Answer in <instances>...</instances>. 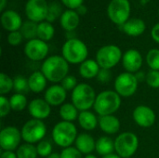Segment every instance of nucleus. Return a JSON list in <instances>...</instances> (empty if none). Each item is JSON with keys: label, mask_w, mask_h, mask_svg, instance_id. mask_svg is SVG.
I'll use <instances>...</instances> for the list:
<instances>
[{"label": "nucleus", "mask_w": 159, "mask_h": 158, "mask_svg": "<svg viewBox=\"0 0 159 158\" xmlns=\"http://www.w3.org/2000/svg\"><path fill=\"white\" fill-rule=\"evenodd\" d=\"M41 72L48 81L52 83L61 82L68 75L69 64L63 57L54 55L43 61Z\"/></svg>", "instance_id": "nucleus-1"}, {"label": "nucleus", "mask_w": 159, "mask_h": 158, "mask_svg": "<svg viewBox=\"0 0 159 158\" xmlns=\"http://www.w3.org/2000/svg\"><path fill=\"white\" fill-rule=\"evenodd\" d=\"M121 105V98L112 90H105L101 92L97 97L94 103L95 112L101 116L110 115L116 113Z\"/></svg>", "instance_id": "nucleus-2"}, {"label": "nucleus", "mask_w": 159, "mask_h": 158, "mask_svg": "<svg viewBox=\"0 0 159 158\" xmlns=\"http://www.w3.org/2000/svg\"><path fill=\"white\" fill-rule=\"evenodd\" d=\"M61 53L68 63L81 64L87 60L89 51L83 41L77 38H70L63 44Z\"/></svg>", "instance_id": "nucleus-3"}, {"label": "nucleus", "mask_w": 159, "mask_h": 158, "mask_svg": "<svg viewBox=\"0 0 159 158\" xmlns=\"http://www.w3.org/2000/svg\"><path fill=\"white\" fill-rule=\"evenodd\" d=\"M72 103L79 111H88L94 106L96 94L94 88L85 83L78 84L72 91Z\"/></svg>", "instance_id": "nucleus-4"}, {"label": "nucleus", "mask_w": 159, "mask_h": 158, "mask_svg": "<svg viewBox=\"0 0 159 158\" xmlns=\"http://www.w3.org/2000/svg\"><path fill=\"white\" fill-rule=\"evenodd\" d=\"M77 138V129L72 122L61 121L55 125L52 130L53 142L60 147H70Z\"/></svg>", "instance_id": "nucleus-5"}, {"label": "nucleus", "mask_w": 159, "mask_h": 158, "mask_svg": "<svg viewBox=\"0 0 159 158\" xmlns=\"http://www.w3.org/2000/svg\"><path fill=\"white\" fill-rule=\"evenodd\" d=\"M139 140L132 132H123L115 140V151L122 158L131 157L137 151Z\"/></svg>", "instance_id": "nucleus-6"}, {"label": "nucleus", "mask_w": 159, "mask_h": 158, "mask_svg": "<svg viewBox=\"0 0 159 158\" xmlns=\"http://www.w3.org/2000/svg\"><path fill=\"white\" fill-rule=\"evenodd\" d=\"M121 49L116 45H107L102 47L96 54V61L101 69H108L115 67L122 58Z\"/></svg>", "instance_id": "nucleus-7"}, {"label": "nucleus", "mask_w": 159, "mask_h": 158, "mask_svg": "<svg viewBox=\"0 0 159 158\" xmlns=\"http://www.w3.org/2000/svg\"><path fill=\"white\" fill-rule=\"evenodd\" d=\"M20 132L22 140L26 143L34 144L41 142L45 137L47 133V127L42 120L33 118L24 124Z\"/></svg>", "instance_id": "nucleus-8"}, {"label": "nucleus", "mask_w": 159, "mask_h": 158, "mask_svg": "<svg viewBox=\"0 0 159 158\" xmlns=\"http://www.w3.org/2000/svg\"><path fill=\"white\" fill-rule=\"evenodd\" d=\"M109 19L117 25H123L129 19L130 3L129 0H112L107 7Z\"/></svg>", "instance_id": "nucleus-9"}, {"label": "nucleus", "mask_w": 159, "mask_h": 158, "mask_svg": "<svg viewBox=\"0 0 159 158\" xmlns=\"http://www.w3.org/2000/svg\"><path fill=\"white\" fill-rule=\"evenodd\" d=\"M138 79L136 75L131 73H122L120 74L115 81V89L116 92L120 97H130L132 96L138 88Z\"/></svg>", "instance_id": "nucleus-10"}, {"label": "nucleus", "mask_w": 159, "mask_h": 158, "mask_svg": "<svg viewBox=\"0 0 159 158\" xmlns=\"http://www.w3.org/2000/svg\"><path fill=\"white\" fill-rule=\"evenodd\" d=\"M48 3L46 0H28L25 5V13L29 20L42 22L47 19Z\"/></svg>", "instance_id": "nucleus-11"}, {"label": "nucleus", "mask_w": 159, "mask_h": 158, "mask_svg": "<svg viewBox=\"0 0 159 158\" xmlns=\"http://www.w3.org/2000/svg\"><path fill=\"white\" fill-rule=\"evenodd\" d=\"M21 139V132L16 127H6L0 132V146L5 151L16 150Z\"/></svg>", "instance_id": "nucleus-12"}, {"label": "nucleus", "mask_w": 159, "mask_h": 158, "mask_svg": "<svg viewBox=\"0 0 159 158\" xmlns=\"http://www.w3.org/2000/svg\"><path fill=\"white\" fill-rule=\"evenodd\" d=\"M24 53L31 61H42L48 53V46L45 41L34 38L26 43L24 47Z\"/></svg>", "instance_id": "nucleus-13"}, {"label": "nucleus", "mask_w": 159, "mask_h": 158, "mask_svg": "<svg viewBox=\"0 0 159 158\" xmlns=\"http://www.w3.org/2000/svg\"><path fill=\"white\" fill-rule=\"evenodd\" d=\"M134 121L142 128H149L155 124L156 114L148 106L139 105L137 106L132 114Z\"/></svg>", "instance_id": "nucleus-14"}, {"label": "nucleus", "mask_w": 159, "mask_h": 158, "mask_svg": "<svg viewBox=\"0 0 159 158\" xmlns=\"http://www.w3.org/2000/svg\"><path fill=\"white\" fill-rule=\"evenodd\" d=\"M122 63L128 73L133 74L141 69L143 65V57L138 50L129 49L122 57Z\"/></svg>", "instance_id": "nucleus-15"}, {"label": "nucleus", "mask_w": 159, "mask_h": 158, "mask_svg": "<svg viewBox=\"0 0 159 158\" xmlns=\"http://www.w3.org/2000/svg\"><path fill=\"white\" fill-rule=\"evenodd\" d=\"M51 106L45 101V99H34L28 104L29 114L34 119H45L50 115Z\"/></svg>", "instance_id": "nucleus-16"}, {"label": "nucleus", "mask_w": 159, "mask_h": 158, "mask_svg": "<svg viewBox=\"0 0 159 158\" xmlns=\"http://www.w3.org/2000/svg\"><path fill=\"white\" fill-rule=\"evenodd\" d=\"M1 23L5 30L11 33L20 30L22 26V20L14 10H6L1 15Z\"/></svg>", "instance_id": "nucleus-17"}, {"label": "nucleus", "mask_w": 159, "mask_h": 158, "mask_svg": "<svg viewBox=\"0 0 159 158\" xmlns=\"http://www.w3.org/2000/svg\"><path fill=\"white\" fill-rule=\"evenodd\" d=\"M67 91L60 85L49 87L45 92V101L50 106H59L62 104L66 99Z\"/></svg>", "instance_id": "nucleus-18"}, {"label": "nucleus", "mask_w": 159, "mask_h": 158, "mask_svg": "<svg viewBox=\"0 0 159 158\" xmlns=\"http://www.w3.org/2000/svg\"><path fill=\"white\" fill-rule=\"evenodd\" d=\"M75 148L83 155H89L96 149V142L92 136L88 133H81L77 135L75 142Z\"/></svg>", "instance_id": "nucleus-19"}, {"label": "nucleus", "mask_w": 159, "mask_h": 158, "mask_svg": "<svg viewBox=\"0 0 159 158\" xmlns=\"http://www.w3.org/2000/svg\"><path fill=\"white\" fill-rule=\"evenodd\" d=\"M60 22L66 32H73L79 24V15L74 9H67L61 14Z\"/></svg>", "instance_id": "nucleus-20"}, {"label": "nucleus", "mask_w": 159, "mask_h": 158, "mask_svg": "<svg viewBox=\"0 0 159 158\" xmlns=\"http://www.w3.org/2000/svg\"><path fill=\"white\" fill-rule=\"evenodd\" d=\"M145 29V22L138 18L129 19L122 25L123 32L129 36H139L144 33Z\"/></svg>", "instance_id": "nucleus-21"}, {"label": "nucleus", "mask_w": 159, "mask_h": 158, "mask_svg": "<svg viewBox=\"0 0 159 158\" xmlns=\"http://www.w3.org/2000/svg\"><path fill=\"white\" fill-rule=\"evenodd\" d=\"M99 126L101 129L107 134H116L120 129L119 119L113 115H104L99 118Z\"/></svg>", "instance_id": "nucleus-22"}, {"label": "nucleus", "mask_w": 159, "mask_h": 158, "mask_svg": "<svg viewBox=\"0 0 159 158\" xmlns=\"http://www.w3.org/2000/svg\"><path fill=\"white\" fill-rule=\"evenodd\" d=\"M101 67L98 62L94 60H86L80 64L79 67V74L85 79H92L96 77L100 72Z\"/></svg>", "instance_id": "nucleus-23"}, {"label": "nucleus", "mask_w": 159, "mask_h": 158, "mask_svg": "<svg viewBox=\"0 0 159 158\" xmlns=\"http://www.w3.org/2000/svg\"><path fill=\"white\" fill-rule=\"evenodd\" d=\"M47 78L42 72H34L28 78V84L30 90L34 93L42 92L47 86Z\"/></svg>", "instance_id": "nucleus-24"}, {"label": "nucleus", "mask_w": 159, "mask_h": 158, "mask_svg": "<svg viewBox=\"0 0 159 158\" xmlns=\"http://www.w3.org/2000/svg\"><path fill=\"white\" fill-rule=\"evenodd\" d=\"M78 123L82 129L85 130H93L97 127L99 120L97 119L96 115L89 112V111H82L79 113L78 115Z\"/></svg>", "instance_id": "nucleus-25"}, {"label": "nucleus", "mask_w": 159, "mask_h": 158, "mask_svg": "<svg viewBox=\"0 0 159 158\" xmlns=\"http://www.w3.org/2000/svg\"><path fill=\"white\" fill-rule=\"evenodd\" d=\"M115 150V142L106 136L101 137L96 142V149L95 151L100 156H107L110 154H113V151Z\"/></svg>", "instance_id": "nucleus-26"}, {"label": "nucleus", "mask_w": 159, "mask_h": 158, "mask_svg": "<svg viewBox=\"0 0 159 158\" xmlns=\"http://www.w3.org/2000/svg\"><path fill=\"white\" fill-rule=\"evenodd\" d=\"M78 115V110L73 103H64L60 108V116L63 121L73 122Z\"/></svg>", "instance_id": "nucleus-27"}, {"label": "nucleus", "mask_w": 159, "mask_h": 158, "mask_svg": "<svg viewBox=\"0 0 159 158\" xmlns=\"http://www.w3.org/2000/svg\"><path fill=\"white\" fill-rule=\"evenodd\" d=\"M54 27L48 21H42L38 24L37 27V37L43 41H48L54 36Z\"/></svg>", "instance_id": "nucleus-28"}, {"label": "nucleus", "mask_w": 159, "mask_h": 158, "mask_svg": "<svg viewBox=\"0 0 159 158\" xmlns=\"http://www.w3.org/2000/svg\"><path fill=\"white\" fill-rule=\"evenodd\" d=\"M37 27H38V24H36V22L28 20L22 23V26L20 32L21 33L23 38L32 40L37 36Z\"/></svg>", "instance_id": "nucleus-29"}, {"label": "nucleus", "mask_w": 159, "mask_h": 158, "mask_svg": "<svg viewBox=\"0 0 159 158\" xmlns=\"http://www.w3.org/2000/svg\"><path fill=\"white\" fill-rule=\"evenodd\" d=\"M16 155L18 158H36L38 154L36 146L31 143H23L17 149Z\"/></svg>", "instance_id": "nucleus-30"}, {"label": "nucleus", "mask_w": 159, "mask_h": 158, "mask_svg": "<svg viewBox=\"0 0 159 158\" xmlns=\"http://www.w3.org/2000/svg\"><path fill=\"white\" fill-rule=\"evenodd\" d=\"M9 102H10L11 109L13 111H16V112L22 111L28 105L27 104V99H26L25 95L20 94V93L13 94L9 99Z\"/></svg>", "instance_id": "nucleus-31"}, {"label": "nucleus", "mask_w": 159, "mask_h": 158, "mask_svg": "<svg viewBox=\"0 0 159 158\" xmlns=\"http://www.w3.org/2000/svg\"><path fill=\"white\" fill-rule=\"evenodd\" d=\"M62 9L60 4L56 1H53L48 4V15H47V21L48 22H53L55 21L59 17L61 18L62 14Z\"/></svg>", "instance_id": "nucleus-32"}, {"label": "nucleus", "mask_w": 159, "mask_h": 158, "mask_svg": "<svg viewBox=\"0 0 159 158\" xmlns=\"http://www.w3.org/2000/svg\"><path fill=\"white\" fill-rule=\"evenodd\" d=\"M14 87L13 79L10 78L7 74L5 73L0 74V94L1 96H4L5 94L9 93Z\"/></svg>", "instance_id": "nucleus-33"}, {"label": "nucleus", "mask_w": 159, "mask_h": 158, "mask_svg": "<svg viewBox=\"0 0 159 158\" xmlns=\"http://www.w3.org/2000/svg\"><path fill=\"white\" fill-rule=\"evenodd\" d=\"M13 82H14L13 89L16 91V93H20V94L24 95L30 89L29 84H28V79H26L25 77H23L21 75H17L13 79Z\"/></svg>", "instance_id": "nucleus-34"}, {"label": "nucleus", "mask_w": 159, "mask_h": 158, "mask_svg": "<svg viewBox=\"0 0 159 158\" xmlns=\"http://www.w3.org/2000/svg\"><path fill=\"white\" fill-rule=\"evenodd\" d=\"M146 62L148 66L155 71H159V49L153 48L146 55Z\"/></svg>", "instance_id": "nucleus-35"}, {"label": "nucleus", "mask_w": 159, "mask_h": 158, "mask_svg": "<svg viewBox=\"0 0 159 158\" xmlns=\"http://www.w3.org/2000/svg\"><path fill=\"white\" fill-rule=\"evenodd\" d=\"M37 154L42 157H48L52 154V146L48 141H41L38 142L37 146Z\"/></svg>", "instance_id": "nucleus-36"}, {"label": "nucleus", "mask_w": 159, "mask_h": 158, "mask_svg": "<svg viewBox=\"0 0 159 158\" xmlns=\"http://www.w3.org/2000/svg\"><path fill=\"white\" fill-rule=\"evenodd\" d=\"M146 83L148 86L154 88H159V71L151 70L147 74H146Z\"/></svg>", "instance_id": "nucleus-37"}, {"label": "nucleus", "mask_w": 159, "mask_h": 158, "mask_svg": "<svg viewBox=\"0 0 159 158\" xmlns=\"http://www.w3.org/2000/svg\"><path fill=\"white\" fill-rule=\"evenodd\" d=\"M61 158H83L82 154L75 147L64 148L61 153Z\"/></svg>", "instance_id": "nucleus-38"}, {"label": "nucleus", "mask_w": 159, "mask_h": 158, "mask_svg": "<svg viewBox=\"0 0 159 158\" xmlns=\"http://www.w3.org/2000/svg\"><path fill=\"white\" fill-rule=\"evenodd\" d=\"M10 110L12 109L10 106L9 100H7L5 96H0V116L2 118L7 116L9 114Z\"/></svg>", "instance_id": "nucleus-39"}, {"label": "nucleus", "mask_w": 159, "mask_h": 158, "mask_svg": "<svg viewBox=\"0 0 159 158\" xmlns=\"http://www.w3.org/2000/svg\"><path fill=\"white\" fill-rule=\"evenodd\" d=\"M66 91L68 90H74L75 88V87L77 86V82H76V78L73 75H67L62 81H61V85Z\"/></svg>", "instance_id": "nucleus-40"}, {"label": "nucleus", "mask_w": 159, "mask_h": 158, "mask_svg": "<svg viewBox=\"0 0 159 158\" xmlns=\"http://www.w3.org/2000/svg\"><path fill=\"white\" fill-rule=\"evenodd\" d=\"M22 34L20 31L11 32L7 35V42L11 46H19L22 41Z\"/></svg>", "instance_id": "nucleus-41"}, {"label": "nucleus", "mask_w": 159, "mask_h": 158, "mask_svg": "<svg viewBox=\"0 0 159 158\" xmlns=\"http://www.w3.org/2000/svg\"><path fill=\"white\" fill-rule=\"evenodd\" d=\"M111 75H112V74L110 73V71L108 69H101L97 75V78L102 83H107L111 79Z\"/></svg>", "instance_id": "nucleus-42"}, {"label": "nucleus", "mask_w": 159, "mask_h": 158, "mask_svg": "<svg viewBox=\"0 0 159 158\" xmlns=\"http://www.w3.org/2000/svg\"><path fill=\"white\" fill-rule=\"evenodd\" d=\"M61 1L69 9H74V10H75L78 7L83 5L84 2V0H61Z\"/></svg>", "instance_id": "nucleus-43"}, {"label": "nucleus", "mask_w": 159, "mask_h": 158, "mask_svg": "<svg viewBox=\"0 0 159 158\" xmlns=\"http://www.w3.org/2000/svg\"><path fill=\"white\" fill-rule=\"evenodd\" d=\"M151 35H152V38H153L157 43H158L159 44V23H157V24L153 27V29H152V31H151Z\"/></svg>", "instance_id": "nucleus-44"}, {"label": "nucleus", "mask_w": 159, "mask_h": 158, "mask_svg": "<svg viewBox=\"0 0 159 158\" xmlns=\"http://www.w3.org/2000/svg\"><path fill=\"white\" fill-rule=\"evenodd\" d=\"M0 158H18L17 155L13 152V151H4L1 154V157Z\"/></svg>", "instance_id": "nucleus-45"}, {"label": "nucleus", "mask_w": 159, "mask_h": 158, "mask_svg": "<svg viewBox=\"0 0 159 158\" xmlns=\"http://www.w3.org/2000/svg\"><path fill=\"white\" fill-rule=\"evenodd\" d=\"M75 11L78 13V15H85L88 12V7L85 5H81L75 9Z\"/></svg>", "instance_id": "nucleus-46"}, {"label": "nucleus", "mask_w": 159, "mask_h": 158, "mask_svg": "<svg viewBox=\"0 0 159 158\" xmlns=\"http://www.w3.org/2000/svg\"><path fill=\"white\" fill-rule=\"evenodd\" d=\"M136 77H137V79H138V81H140L141 79L143 80V79H144V80H146V75H144V74L142 72V73H138L137 74H136Z\"/></svg>", "instance_id": "nucleus-47"}, {"label": "nucleus", "mask_w": 159, "mask_h": 158, "mask_svg": "<svg viewBox=\"0 0 159 158\" xmlns=\"http://www.w3.org/2000/svg\"><path fill=\"white\" fill-rule=\"evenodd\" d=\"M102 158H122V157H120L117 154H110V155H107V156H102Z\"/></svg>", "instance_id": "nucleus-48"}, {"label": "nucleus", "mask_w": 159, "mask_h": 158, "mask_svg": "<svg viewBox=\"0 0 159 158\" xmlns=\"http://www.w3.org/2000/svg\"><path fill=\"white\" fill-rule=\"evenodd\" d=\"M6 5H7V0H1V3H0V10L1 11H4Z\"/></svg>", "instance_id": "nucleus-49"}, {"label": "nucleus", "mask_w": 159, "mask_h": 158, "mask_svg": "<svg viewBox=\"0 0 159 158\" xmlns=\"http://www.w3.org/2000/svg\"><path fill=\"white\" fill-rule=\"evenodd\" d=\"M47 158H61V155H59L57 153H52L49 156H48Z\"/></svg>", "instance_id": "nucleus-50"}, {"label": "nucleus", "mask_w": 159, "mask_h": 158, "mask_svg": "<svg viewBox=\"0 0 159 158\" xmlns=\"http://www.w3.org/2000/svg\"><path fill=\"white\" fill-rule=\"evenodd\" d=\"M84 158H97L95 156H93V155H88L86 157H84Z\"/></svg>", "instance_id": "nucleus-51"}, {"label": "nucleus", "mask_w": 159, "mask_h": 158, "mask_svg": "<svg viewBox=\"0 0 159 158\" xmlns=\"http://www.w3.org/2000/svg\"><path fill=\"white\" fill-rule=\"evenodd\" d=\"M158 14H159V10H158Z\"/></svg>", "instance_id": "nucleus-52"}]
</instances>
